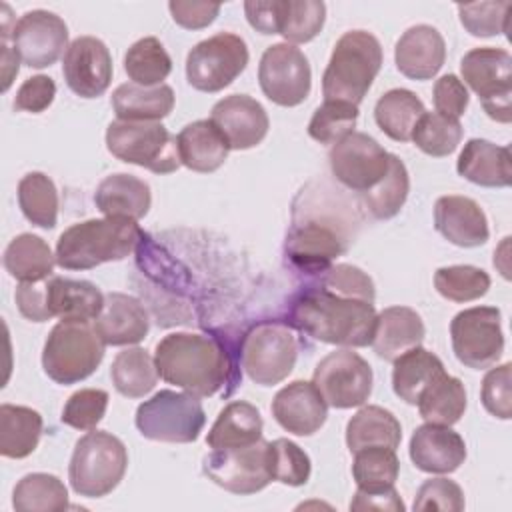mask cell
Wrapping results in <instances>:
<instances>
[{
  "mask_svg": "<svg viewBox=\"0 0 512 512\" xmlns=\"http://www.w3.org/2000/svg\"><path fill=\"white\" fill-rule=\"evenodd\" d=\"M104 348L94 322L60 320L44 342L42 368L56 384H76L100 366Z\"/></svg>",
  "mask_w": 512,
  "mask_h": 512,
  "instance_id": "obj_5",
  "label": "cell"
},
{
  "mask_svg": "<svg viewBox=\"0 0 512 512\" xmlns=\"http://www.w3.org/2000/svg\"><path fill=\"white\" fill-rule=\"evenodd\" d=\"M326 22V4L320 0H280L278 34L292 44L310 42Z\"/></svg>",
  "mask_w": 512,
  "mask_h": 512,
  "instance_id": "obj_44",
  "label": "cell"
},
{
  "mask_svg": "<svg viewBox=\"0 0 512 512\" xmlns=\"http://www.w3.org/2000/svg\"><path fill=\"white\" fill-rule=\"evenodd\" d=\"M248 24L260 34H278L280 0H248L244 2Z\"/></svg>",
  "mask_w": 512,
  "mask_h": 512,
  "instance_id": "obj_60",
  "label": "cell"
},
{
  "mask_svg": "<svg viewBox=\"0 0 512 512\" xmlns=\"http://www.w3.org/2000/svg\"><path fill=\"white\" fill-rule=\"evenodd\" d=\"M134 422L138 432L148 440L188 444L200 436L206 414L198 396L160 390L136 408Z\"/></svg>",
  "mask_w": 512,
  "mask_h": 512,
  "instance_id": "obj_8",
  "label": "cell"
},
{
  "mask_svg": "<svg viewBox=\"0 0 512 512\" xmlns=\"http://www.w3.org/2000/svg\"><path fill=\"white\" fill-rule=\"evenodd\" d=\"M510 372L512 364L504 362L496 368H490L482 380L480 400L486 412L500 420L512 418V390H510Z\"/></svg>",
  "mask_w": 512,
  "mask_h": 512,
  "instance_id": "obj_53",
  "label": "cell"
},
{
  "mask_svg": "<svg viewBox=\"0 0 512 512\" xmlns=\"http://www.w3.org/2000/svg\"><path fill=\"white\" fill-rule=\"evenodd\" d=\"M358 120V106L342 100H324L308 122V134L320 144H338L354 132Z\"/></svg>",
  "mask_w": 512,
  "mask_h": 512,
  "instance_id": "obj_48",
  "label": "cell"
},
{
  "mask_svg": "<svg viewBox=\"0 0 512 512\" xmlns=\"http://www.w3.org/2000/svg\"><path fill=\"white\" fill-rule=\"evenodd\" d=\"M426 112L422 100L406 88H392L384 92L374 106V120L378 128L396 142H408L420 116Z\"/></svg>",
  "mask_w": 512,
  "mask_h": 512,
  "instance_id": "obj_37",
  "label": "cell"
},
{
  "mask_svg": "<svg viewBox=\"0 0 512 512\" xmlns=\"http://www.w3.org/2000/svg\"><path fill=\"white\" fill-rule=\"evenodd\" d=\"M442 360L422 346H414L394 360L392 388L394 394L406 404H418L420 394L444 374Z\"/></svg>",
  "mask_w": 512,
  "mask_h": 512,
  "instance_id": "obj_33",
  "label": "cell"
},
{
  "mask_svg": "<svg viewBox=\"0 0 512 512\" xmlns=\"http://www.w3.org/2000/svg\"><path fill=\"white\" fill-rule=\"evenodd\" d=\"M0 48H2V54H0V72H2V92H6L14 80V76L18 74L20 70V56L18 52L14 50V46L10 44L12 42V34H0Z\"/></svg>",
  "mask_w": 512,
  "mask_h": 512,
  "instance_id": "obj_61",
  "label": "cell"
},
{
  "mask_svg": "<svg viewBox=\"0 0 512 512\" xmlns=\"http://www.w3.org/2000/svg\"><path fill=\"white\" fill-rule=\"evenodd\" d=\"M48 310L60 320H96L102 310L104 294L88 280L50 276L46 280Z\"/></svg>",
  "mask_w": 512,
  "mask_h": 512,
  "instance_id": "obj_30",
  "label": "cell"
},
{
  "mask_svg": "<svg viewBox=\"0 0 512 512\" xmlns=\"http://www.w3.org/2000/svg\"><path fill=\"white\" fill-rule=\"evenodd\" d=\"M42 436V416L16 404L0 406V454L4 458H26L30 456Z\"/></svg>",
  "mask_w": 512,
  "mask_h": 512,
  "instance_id": "obj_36",
  "label": "cell"
},
{
  "mask_svg": "<svg viewBox=\"0 0 512 512\" xmlns=\"http://www.w3.org/2000/svg\"><path fill=\"white\" fill-rule=\"evenodd\" d=\"M500 320V310L494 306L466 308L452 318V350L464 366L472 370H486L500 360L504 352Z\"/></svg>",
  "mask_w": 512,
  "mask_h": 512,
  "instance_id": "obj_13",
  "label": "cell"
},
{
  "mask_svg": "<svg viewBox=\"0 0 512 512\" xmlns=\"http://www.w3.org/2000/svg\"><path fill=\"white\" fill-rule=\"evenodd\" d=\"M402 440L398 418L382 406L360 408L346 424V446L354 454L366 446H386L396 450Z\"/></svg>",
  "mask_w": 512,
  "mask_h": 512,
  "instance_id": "obj_34",
  "label": "cell"
},
{
  "mask_svg": "<svg viewBox=\"0 0 512 512\" xmlns=\"http://www.w3.org/2000/svg\"><path fill=\"white\" fill-rule=\"evenodd\" d=\"M446 60V42L430 24L410 26L394 46V62L410 80L434 78Z\"/></svg>",
  "mask_w": 512,
  "mask_h": 512,
  "instance_id": "obj_24",
  "label": "cell"
},
{
  "mask_svg": "<svg viewBox=\"0 0 512 512\" xmlns=\"http://www.w3.org/2000/svg\"><path fill=\"white\" fill-rule=\"evenodd\" d=\"M410 460L428 474H450L466 460L464 438L450 426L422 424L410 438Z\"/></svg>",
  "mask_w": 512,
  "mask_h": 512,
  "instance_id": "obj_23",
  "label": "cell"
},
{
  "mask_svg": "<svg viewBox=\"0 0 512 512\" xmlns=\"http://www.w3.org/2000/svg\"><path fill=\"white\" fill-rule=\"evenodd\" d=\"M382 68V46L366 30L344 32L332 50L322 76L324 100H342L358 106Z\"/></svg>",
  "mask_w": 512,
  "mask_h": 512,
  "instance_id": "obj_4",
  "label": "cell"
},
{
  "mask_svg": "<svg viewBox=\"0 0 512 512\" xmlns=\"http://www.w3.org/2000/svg\"><path fill=\"white\" fill-rule=\"evenodd\" d=\"M432 98H434L436 112L442 116L454 118V120H458L466 112L468 102H470L468 90L456 74L440 76L434 84Z\"/></svg>",
  "mask_w": 512,
  "mask_h": 512,
  "instance_id": "obj_55",
  "label": "cell"
},
{
  "mask_svg": "<svg viewBox=\"0 0 512 512\" xmlns=\"http://www.w3.org/2000/svg\"><path fill=\"white\" fill-rule=\"evenodd\" d=\"M400 472L396 450L386 446H366L354 452L352 476L362 490H380L394 486Z\"/></svg>",
  "mask_w": 512,
  "mask_h": 512,
  "instance_id": "obj_45",
  "label": "cell"
},
{
  "mask_svg": "<svg viewBox=\"0 0 512 512\" xmlns=\"http://www.w3.org/2000/svg\"><path fill=\"white\" fill-rule=\"evenodd\" d=\"M350 238L342 224L334 218L308 216L294 218L286 242L284 256L292 268L304 274H322L332 262L348 250Z\"/></svg>",
  "mask_w": 512,
  "mask_h": 512,
  "instance_id": "obj_11",
  "label": "cell"
},
{
  "mask_svg": "<svg viewBox=\"0 0 512 512\" xmlns=\"http://www.w3.org/2000/svg\"><path fill=\"white\" fill-rule=\"evenodd\" d=\"M372 368L350 348L326 354L314 368L312 384L332 408L346 410L366 404L372 394Z\"/></svg>",
  "mask_w": 512,
  "mask_h": 512,
  "instance_id": "obj_14",
  "label": "cell"
},
{
  "mask_svg": "<svg viewBox=\"0 0 512 512\" xmlns=\"http://www.w3.org/2000/svg\"><path fill=\"white\" fill-rule=\"evenodd\" d=\"M94 328L106 346H130L146 338L150 320L144 304L122 292L104 294V304Z\"/></svg>",
  "mask_w": 512,
  "mask_h": 512,
  "instance_id": "obj_25",
  "label": "cell"
},
{
  "mask_svg": "<svg viewBox=\"0 0 512 512\" xmlns=\"http://www.w3.org/2000/svg\"><path fill=\"white\" fill-rule=\"evenodd\" d=\"M4 268L18 282H40L52 276L56 256L36 234H18L4 250Z\"/></svg>",
  "mask_w": 512,
  "mask_h": 512,
  "instance_id": "obj_35",
  "label": "cell"
},
{
  "mask_svg": "<svg viewBox=\"0 0 512 512\" xmlns=\"http://www.w3.org/2000/svg\"><path fill=\"white\" fill-rule=\"evenodd\" d=\"M144 240L136 220L124 216L90 218L66 228L56 242V264L64 270H90L128 258Z\"/></svg>",
  "mask_w": 512,
  "mask_h": 512,
  "instance_id": "obj_3",
  "label": "cell"
},
{
  "mask_svg": "<svg viewBox=\"0 0 512 512\" xmlns=\"http://www.w3.org/2000/svg\"><path fill=\"white\" fill-rule=\"evenodd\" d=\"M124 70L134 84L158 86L172 72V60L158 38L146 36L126 50Z\"/></svg>",
  "mask_w": 512,
  "mask_h": 512,
  "instance_id": "obj_43",
  "label": "cell"
},
{
  "mask_svg": "<svg viewBox=\"0 0 512 512\" xmlns=\"http://www.w3.org/2000/svg\"><path fill=\"white\" fill-rule=\"evenodd\" d=\"M112 108L118 120L160 122L174 108V90L168 84L140 86L126 82L112 92Z\"/></svg>",
  "mask_w": 512,
  "mask_h": 512,
  "instance_id": "obj_31",
  "label": "cell"
},
{
  "mask_svg": "<svg viewBox=\"0 0 512 512\" xmlns=\"http://www.w3.org/2000/svg\"><path fill=\"white\" fill-rule=\"evenodd\" d=\"M462 178L484 188H506L512 182V156L506 146L484 138H470L456 162Z\"/></svg>",
  "mask_w": 512,
  "mask_h": 512,
  "instance_id": "obj_26",
  "label": "cell"
},
{
  "mask_svg": "<svg viewBox=\"0 0 512 512\" xmlns=\"http://www.w3.org/2000/svg\"><path fill=\"white\" fill-rule=\"evenodd\" d=\"M404 502L394 486L380 488V490H362L358 488L350 510H392V512H404Z\"/></svg>",
  "mask_w": 512,
  "mask_h": 512,
  "instance_id": "obj_59",
  "label": "cell"
},
{
  "mask_svg": "<svg viewBox=\"0 0 512 512\" xmlns=\"http://www.w3.org/2000/svg\"><path fill=\"white\" fill-rule=\"evenodd\" d=\"M172 20L186 30H200L210 26L218 12L220 4L214 2H196V0H172L168 2Z\"/></svg>",
  "mask_w": 512,
  "mask_h": 512,
  "instance_id": "obj_57",
  "label": "cell"
},
{
  "mask_svg": "<svg viewBox=\"0 0 512 512\" xmlns=\"http://www.w3.org/2000/svg\"><path fill=\"white\" fill-rule=\"evenodd\" d=\"M464 492L462 488L448 478H430L426 480L416 496H414V510H448L460 512L464 510Z\"/></svg>",
  "mask_w": 512,
  "mask_h": 512,
  "instance_id": "obj_54",
  "label": "cell"
},
{
  "mask_svg": "<svg viewBox=\"0 0 512 512\" xmlns=\"http://www.w3.org/2000/svg\"><path fill=\"white\" fill-rule=\"evenodd\" d=\"M408 192H410L408 170L396 154H390L386 176L376 186L362 192V202L376 220H388L400 212V208L408 198Z\"/></svg>",
  "mask_w": 512,
  "mask_h": 512,
  "instance_id": "obj_42",
  "label": "cell"
},
{
  "mask_svg": "<svg viewBox=\"0 0 512 512\" xmlns=\"http://www.w3.org/2000/svg\"><path fill=\"white\" fill-rule=\"evenodd\" d=\"M248 58V46L238 34L218 32L188 52V84L200 92H220L244 72Z\"/></svg>",
  "mask_w": 512,
  "mask_h": 512,
  "instance_id": "obj_12",
  "label": "cell"
},
{
  "mask_svg": "<svg viewBox=\"0 0 512 512\" xmlns=\"http://www.w3.org/2000/svg\"><path fill=\"white\" fill-rule=\"evenodd\" d=\"M466 388L460 378L440 374L418 398V412L430 424L452 426L466 410Z\"/></svg>",
  "mask_w": 512,
  "mask_h": 512,
  "instance_id": "obj_38",
  "label": "cell"
},
{
  "mask_svg": "<svg viewBox=\"0 0 512 512\" xmlns=\"http://www.w3.org/2000/svg\"><path fill=\"white\" fill-rule=\"evenodd\" d=\"M424 154L442 158L452 154L462 140V126L458 120L438 112H424L416 122L410 138Z\"/></svg>",
  "mask_w": 512,
  "mask_h": 512,
  "instance_id": "obj_46",
  "label": "cell"
},
{
  "mask_svg": "<svg viewBox=\"0 0 512 512\" xmlns=\"http://www.w3.org/2000/svg\"><path fill=\"white\" fill-rule=\"evenodd\" d=\"M320 286L342 298H354L374 304L376 288L372 278L358 266L352 264H332L320 274Z\"/></svg>",
  "mask_w": 512,
  "mask_h": 512,
  "instance_id": "obj_51",
  "label": "cell"
},
{
  "mask_svg": "<svg viewBox=\"0 0 512 512\" xmlns=\"http://www.w3.org/2000/svg\"><path fill=\"white\" fill-rule=\"evenodd\" d=\"M456 8H458L462 26L472 36L488 38V36L504 34L508 30V10L512 8L510 0L458 4Z\"/></svg>",
  "mask_w": 512,
  "mask_h": 512,
  "instance_id": "obj_50",
  "label": "cell"
},
{
  "mask_svg": "<svg viewBox=\"0 0 512 512\" xmlns=\"http://www.w3.org/2000/svg\"><path fill=\"white\" fill-rule=\"evenodd\" d=\"M434 228L454 246L476 248L486 244L490 230L480 204L468 196L448 194L434 204Z\"/></svg>",
  "mask_w": 512,
  "mask_h": 512,
  "instance_id": "obj_22",
  "label": "cell"
},
{
  "mask_svg": "<svg viewBox=\"0 0 512 512\" xmlns=\"http://www.w3.org/2000/svg\"><path fill=\"white\" fill-rule=\"evenodd\" d=\"M202 472L232 494H256L272 482L268 442L260 438L250 446L212 450L202 460Z\"/></svg>",
  "mask_w": 512,
  "mask_h": 512,
  "instance_id": "obj_16",
  "label": "cell"
},
{
  "mask_svg": "<svg viewBox=\"0 0 512 512\" xmlns=\"http://www.w3.org/2000/svg\"><path fill=\"white\" fill-rule=\"evenodd\" d=\"M180 162L194 172H214L218 170L230 152L224 134L216 128L212 120H196L186 124L176 136Z\"/></svg>",
  "mask_w": 512,
  "mask_h": 512,
  "instance_id": "obj_28",
  "label": "cell"
},
{
  "mask_svg": "<svg viewBox=\"0 0 512 512\" xmlns=\"http://www.w3.org/2000/svg\"><path fill=\"white\" fill-rule=\"evenodd\" d=\"M54 96H56V84L50 76H44V74L30 76L18 88L14 98V108L22 112L40 114L52 104Z\"/></svg>",
  "mask_w": 512,
  "mask_h": 512,
  "instance_id": "obj_56",
  "label": "cell"
},
{
  "mask_svg": "<svg viewBox=\"0 0 512 512\" xmlns=\"http://www.w3.org/2000/svg\"><path fill=\"white\" fill-rule=\"evenodd\" d=\"M94 204L104 216H124L130 220H140L148 214L152 204V194L148 182L132 174H110L106 176L96 192Z\"/></svg>",
  "mask_w": 512,
  "mask_h": 512,
  "instance_id": "obj_29",
  "label": "cell"
},
{
  "mask_svg": "<svg viewBox=\"0 0 512 512\" xmlns=\"http://www.w3.org/2000/svg\"><path fill=\"white\" fill-rule=\"evenodd\" d=\"M298 342L288 324L260 322L240 344V362L248 378L260 386L280 384L294 370Z\"/></svg>",
  "mask_w": 512,
  "mask_h": 512,
  "instance_id": "obj_9",
  "label": "cell"
},
{
  "mask_svg": "<svg viewBox=\"0 0 512 512\" xmlns=\"http://www.w3.org/2000/svg\"><path fill=\"white\" fill-rule=\"evenodd\" d=\"M434 286L440 296L452 302H470L482 298L490 288V276L482 268L470 264H456L438 268Z\"/></svg>",
  "mask_w": 512,
  "mask_h": 512,
  "instance_id": "obj_47",
  "label": "cell"
},
{
  "mask_svg": "<svg viewBox=\"0 0 512 512\" xmlns=\"http://www.w3.org/2000/svg\"><path fill=\"white\" fill-rule=\"evenodd\" d=\"M268 468L272 480L286 486L306 484L312 472L308 454L288 438H276L268 442Z\"/></svg>",
  "mask_w": 512,
  "mask_h": 512,
  "instance_id": "obj_49",
  "label": "cell"
},
{
  "mask_svg": "<svg viewBox=\"0 0 512 512\" xmlns=\"http://www.w3.org/2000/svg\"><path fill=\"white\" fill-rule=\"evenodd\" d=\"M62 74L76 96H102L112 80V56L108 46L96 36L74 38L62 60Z\"/></svg>",
  "mask_w": 512,
  "mask_h": 512,
  "instance_id": "obj_19",
  "label": "cell"
},
{
  "mask_svg": "<svg viewBox=\"0 0 512 512\" xmlns=\"http://www.w3.org/2000/svg\"><path fill=\"white\" fill-rule=\"evenodd\" d=\"M274 420L290 434L312 436L328 416V404L312 382L294 380L280 388L272 400Z\"/></svg>",
  "mask_w": 512,
  "mask_h": 512,
  "instance_id": "obj_21",
  "label": "cell"
},
{
  "mask_svg": "<svg viewBox=\"0 0 512 512\" xmlns=\"http://www.w3.org/2000/svg\"><path fill=\"white\" fill-rule=\"evenodd\" d=\"M48 280V278H46ZM46 280L40 282H20L16 288V306L20 314L32 322H46L52 318L48 310V290Z\"/></svg>",
  "mask_w": 512,
  "mask_h": 512,
  "instance_id": "obj_58",
  "label": "cell"
},
{
  "mask_svg": "<svg viewBox=\"0 0 512 512\" xmlns=\"http://www.w3.org/2000/svg\"><path fill=\"white\" fill-rule=\"evenodd\" d=\"M210 120L224 134L230 150L258 146L270 128L264 106L248 94H230L212 106Z\"/></svg>",
  "mask_w": 512,
  "mask_h": 512,
  "instance_id": "obj_20",
  "label": "cell"
},
{
  "mask_svg": "<svg viewBox=\"0 0 512 512\" xmlns=\"http://www.w3.org/2000/svg\"><path fill=\"white\" fill-rule=\"evenodd\" d=\"M262 416L256 406L244 400L226 404L212 424L206 444L212 450L250 446L262 438Z\"/></svg>",
  "mask_w": 512,
  "mask_h": 512,
  "instance_id": "obj_32",
  "label": "cell"
},
{
  "mask_svg": "<svg viewBox=\"0 0 512 512\" xmlns=\"http://www.w3.org/2000/svg\"><path fill=\"white\" fill-rule=\"evenodd\" d=\"M328 162L340 184L362 194L386 176L390 154L372 136L352 132L330 148Z\"/></svg>",
  "mask_w": 512,
  "mask_h": 512,
  "instance_id": "obj_17",
  "label": "cell"
},
{
  "mask_svg": "<svg viewBox=\"0 0 512 512\" xmlns=\"http://www.w3.org/2000/svg\"><path fill=\"white\" fill-rule=\"evenodd\" d=\"M288 324L318 342L362 348L372 344L376 310L370 302L342 298L318 284L294 296Z\"/></svg>",
  "mask_w": 512,
  "mask_h": 512,
  "instance_id": "obj_2",
  "label": "cell"
},
{
  "mask_svg": "<svg viewBox=\"0 0 512 512\" xmlns=\"http://www.w3.org/2000/svg\"><path fill=\"white\" fill-rule=\"evenodd\" d=\"M158 368L154 358L144 348H126L116 354L110 366L114 388L126 398L146 396L158 382Z\"/></svg>",
  "mask_w": 512,
  "mask_h": 512,
  "instance_id": "obj_39",
  "label": "cell"
},
{
  "mask_svg": "<svg viewBox=\"0 0 512 512\" xmlns=\"http://www.w3.org/2000/svg\"><path fill=\"white\" fill-rule=\"evenodd\" d=\"M154 362L162 380L198 398L216 394L228 382L232 390L240 384V374L228 348L214 336L192 332L166 334L156 344Z\"/></svg>",
  "mask_w": 512,
  "mask_h": 512,
  "instance_id": "obj_1",
  "label": "cell"
},
{
  "mask_svg": "<svg viewBox=\"0 0 512 512\" xmlns=\"http://www.w3.org/2000/svg\"><path fill=\"white\" fill-rule=\"evenodd\" d=\"M106 148L118 160L156 174H172L182 164L176 136L162 122L114 120L106 130Z\"/></svg>",
  "mask_w": 512,
  "mask_h": 512,
  "instance_id": "obj_7",
  "label": "cell"
},
{
  "mask_svg": "<svg viewBox=\"0 0 512 512\" xmlns=\"http://www.w3.org/2000/svg\"><path fill=\"white\" fill-rule=\"evenodd\" d=\"M426 336L420 314L408 306H390L376 314L372 348L378 358L394 362L406 350L420 346Z\"/></svg>",
  "mask_w": 512,
  "mask_h": 512,
  "instance_id": "obj_27",
  "label": "cell"
},
{
  "mask_svg": "<svg viewBox=\"0 0 512 512\" xmlns=\"http://www.w3.org/2000/svg\"><path fill=\"white\" fill-rule=\"evenodd\" d=\"M12 506L18 512H60L70 506L68 490L58 476L32 472L14 486Z\"/></svg>",
  "mask_w": 512,
  "mask_h": 512,
  "instance_id": "obj_40",
  "label": "cell"
},
{
  "mask_svg": "<svg viewBox=\"0 0 512 512\" xmlns=\"http://www.w3.org/2000/svg\"><path fill=\"white\" fill-rule=\"evenodd\" d=\"M464 84L482 100L484 112L502 124L512 120V56L504 48L480 46L464 54L460 62Z\"/></svg>",
  "mask_w": 512,
  "mask_h": 512,
  "instance_id": "obj_10",
  "label": "cell"
},
{
  "mask_svg": "<svg viewBox=\"0 0 512 512\" xmlns=\"http://www.w3.org/2000/svg\"><path fill=\"white\" fill-rule=\"evenodd\" d=\"M12 46L30 68L52 66L68 50L66 22L48 10L22 14L12 30Z\"/></svg>",
  "mask_w": 512,
  "mask_h": 512,
  "instance_id": "obj_18",
  "label": "cell"
},
{
  "mask_svg": "<svg viewBox=\"0 0 512 512\" xmlns=\"http://www.w3.org/2000/svg\"><path fill=\"white\" fill-rule=\"evenodd\" d=\"M128 452L120 438L104 430H90L72 452L68 480L72 490L84 498L110 494L124 478Z\"/></svg>",
  "mask_w": 512,
  "mask_h": 512,
  "instance_id": "obj_6",
  "label": "cell"
},
{
  "mask_svg": "<svg viewBox=\"0 0 512 512\" xmlns=\"http://www.w3.org/2000/svg\"><path fill=\"white\" fill-rule=\"evenodd\" d=\"M258 82L268 100L278 106L302 104L312 88V70L306 54L288 42L264 50L258 66Z\"/></svg>",
  "mask_w": 512,
  "mask_h": 512,
  "instance_id": "obj_15",
  "label": "cell"
},
{
  "mask_svg": "<svg viewBox=\"0 0 512 512\" xmlns=\"http://www.w3.org/2000/svg\"><path fill=\"white\" fill-rule=\"evenodd\" d=\"M108 408V392L100 388H82L64 404L60 420L76 430H94Z\"/></svg>",
  "mask_w": 512,
  "mask_h": 512,
  "instance_id": "obj_52",
  "label": "cell"
},
{
  "mask_svg": "<svg viewBox=\"0 0 512 512\" xmlns=\"http://www.w3.org/2000/svg\"><path fill=\"white\" fill-rule=\"evenodd\" d=\"M18 204L28 222L38 228H54L58 220V190L44 172H28L18 182Z\"/></svg>",
  "mask_w": 512,
  "mask_h": 512,
  "instance_id": "obj_41",
  "label": "cell"
}]
</instances>
